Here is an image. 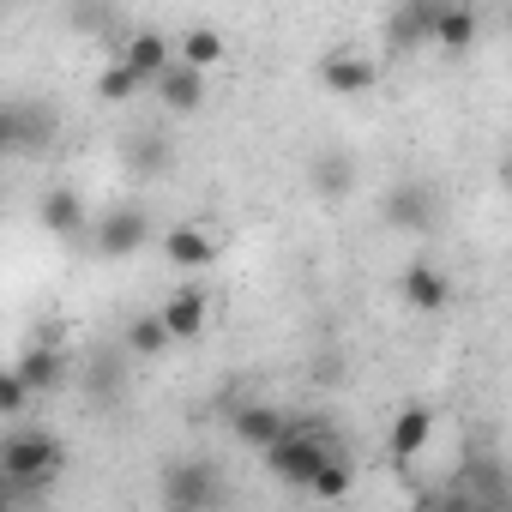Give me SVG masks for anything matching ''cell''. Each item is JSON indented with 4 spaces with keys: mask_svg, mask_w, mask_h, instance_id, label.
Here are the masks:
<instances>
[{
    "mask_svg": "<svg viewBox=\"0 0 512 512\" xmlns=\"http://www.w3.org/2000/svg\"><path fill=\"white\" fill-rule=\"evenodd\" d=\"M151 85H157L163 109H175V115H193V109L205 103V73H193V67H181V61H169Z\"/></svg>",
    "mask_w": 512,
    "mask_h": 512,
    "instance_id": "18",
    "label": "cell"
},
{
    "mask_svg": "<svg viewBox=\"0 0 512 512\" xmlns=\"http://www.w3.org/2000/svg\"><path fill=\"white\" fill-rule=\"evenodd\" d=\"M320 85H326L332 97H368V91L380 85V61L362 55V49H332V55L320 61Z\"/></svg>",
    "mask_w": 512,
    "mask_h": 512,
    "instance_id": "6",
    "label": "cell"
},
{
    "mask_svg": "<svg viewBox=\"0 0 512 512\" xmlns=\"http://www.w3.org/2000/svg\"><path fill=\"white\" fill-rule=\"evenodd\" d=\"M434 13H440V0H404V7L386 19V43L392 49H422L434 37Z\"/></svg>",
    "mask_w": 512,
    "mask_h": 512,
    "instance_id": "14",
    "label": "cell"
},
{
    "mask_svg": "<svg viewBox=\"0 0 512 512\" xmlns=\"http://www.w3.org/2000/svg\"><path fill=\"white\" fill-rule=\"evenodd\" d=\"M79 380H85V398H91V404H115V398L127 392V356H121V344H115V350H97Z\"/></svg>",
    "mask_w": 512,
    "mask_h": 512,
    "instance_id": "16",
    "label": "cell"
},
{
    "mask_svg": "<svg viewBox=\"0 0 512 512\" xmlns=\"http://www.w3.org/2000/svg\"><path fill=\"white\" fill-rule=\"evenodd\" d=\"M308 181H314V193L320 199H350L356 193V181H362V169H356V157L344 151V145H320V157L308 163Z\"/></svg>",
    "mask_w": 512,
    "mask_h": 512,
    "instance_id": "9",
    "label": "cell"
},
{
    "mask_svg": "<svg viewBox=\"0 0 512 512\" xmlns=\"http://www.w3.org/2000/svg\"><path fill=\"white\" fill-rule=\"evenodd\" d=\"M205 290L199 284H187V290H175L163 308H157V320H163V332H169V344H193L199 332H205Z\"/></svg>",
    "mask_w": 512,
    "mask_h": 512,
    "instance_id": "12",
    "label": "cell"
},
{
    "mask_svg": "<svg viewBox=\"0 0 512 512\" xmlns=\"http://www.w3.org/2000/svg\"><path fill=\"white\" fill-rule=\"evenodd\" d=\"M139 91H145V79H139L133 67H121V61H109L103 79H97V97H103V103H127V97H139Z\"/></svg>",
    "mask_w": 512,
    "mask_h": 512,
    "instance_id": "23",
    "label": "cell"
},
{
    "mask_svg": "<svg viewBox=\"0 0 512 512\" xmlns=\"http://www.w3.org/2000/svg\"><path fill=\"white\" fill-rule=\"evenodd\" d=\"M85 235H91V247L103 253V260H127V253H139L151 241V217H145V205H115Z\"/></svg>",
    "mask_w": 512,
    "mask_h": 512,
    "instance_id": "5",
    "label": "cell"
},
{
    "mask_svg": "<svg viewBox=\"0 0 512 512\" xmlns=\"http://www.w3.org/2000/svg\"><path fill=\"white\" fill-rule=\"evenodd\" d=\"M13 374H19V386L31 392V398H55V392H67L73 386V356L61 350V338H31L25 350H19V362H13Z\"/></svg>",
    "mask_w": 512,
    "mask_h": 512,
    "instance_id": "3",
    "label": "cell"
},
{
    "mask_svg": "<svg viewBox=\"0 0 512 512\" xmlns=\"http://www.w3.org/2000/svg\"><path fill=\"white\" fill-rule=\"evenodd\" d=\"M434 440V410L428 404H404L398 416H392V434H386V452H392V464H416V452Z\"/></svg>",
    "mask_w": 512,
    "mask_h": 512,
    "instance_id": "10",
    "label": "cell"
},
{
    "mask_svg": "<svg viewBox=\"0 0 512 512\" xmlns=\"http://www.w3.org/2000/svg\"><path fill=\"white\" fill-rule=\"evenodd\" d=\"M229 476L217 458H175L163 470V512H223Z\"/></svg>",
    "mask_w": 512,
    "mask_h": 512,
    "instance_id": "1",
    "label": "cell"
},
{
    "mask_svg": "<svg viewBox=\"0 0 512 512\" xmlns=\"http://www.w3.org/2000/svg\"><path fill=\"white\" fill-rule=\"evenodd\" d=\"M169 163H175V145H169L163 133H139V139L127 145V169H133V175H145V181H151V175H163Z\"/></svg>",
    "mask_w": 512,
    "mask_h": 512,
    "instance_id": "21",
    "label": "cell"
},
{
    "mask_svg": "<svg viewBox=\"0 0 512 512\" xmlns=\"http://www.w3.org/2000/svg\"><path fill=\"white\" fill-rule=\"evenodd\" d=\"M25 410H31V392L19 386L13 368H0V422H13V416H25Z\"/></svg>",
    "mask_w": 512,
    "mask_h": 512,
    "instance_id": "24",
    "label": "cell"
},
{
    "mask_svg": "<svg viewBox=\"0 0 512 512\" xmlns=\"http://www.w3.org/2000/svg\"><path fill=\"white\" fill-rule=\"evenodd\" d=\"M115 61H121V67H133V73H139V79L151 85V79H157V73H163L169 61H175V37L151 31V25H133V31H127V37L115 43Z\"/></svg>",
    "mask_w": 512,
    "mask_h": 512,
    "instance_id": "7",
    "label": "cell"
},
{
    "mask_svg": "<svg viewBox=\"0 0 512 512\" xmlns=\"http://www.w3.org/2000/svg\"><path fill=\"white\" fill-rule=\"evenodd\" d=\"M380 211H386V223L404 229V235H434V229H440V193H434L428 181H398V187H386Z\"/></svg>",
    "mask_w": 512,
    "mask_h": 512,
    "instance_id": "4",
    "label": "cell"
},
{
    "mask_svg": "<svg viewBox=\"0 0 512 512\" xmlns=\"http://www.w3.org/2000/svg\"><path fill=\"white\" fill-rule=\"evenodd\" d=\"M332 452H344V446H326V440L302 434V428H296V416H290V434H284V440H272L260 458H266V470H272L278 482H290V488H308Z\"/></svg>",
    "mask_w": 512,
    "mask_h": 512,
    "instance_id": "2",
    "label": "cell"
},
{
    "mask_svg": "<svg viewBox=\"0 0 512 512\" xmlns=\"http://www.w3.org/2000/svg\"><path fill=\"white\" fill-rule=\"evenodd\" d=\"M476 37H482V13L476 7H440L434 13V49H446V55H464V49H476Z\"/></svg>",
    "mask_w": 512,
    "mask_h": 512,
    "instance_id": "17",
    "label": "cell"
},
{
    "mask_svg": "<svg viewBox=\"0 0 512 512\" xmlns=\"http://www.w3.org/2000/svg\"><path fill=\"white\" fill-rule=\"evenodd\" d=\"M229 434L241 446H253V452H266L272 440L290 434V410H278V404H229Z\"/></svg>",
    "mask_w": 512,
    "mask_h": 512,
    "instance_id": "8",
    "label": "cell"
},
{
    "mask_svg": "<svg viewBox=\"0 0 512 512\" xmlns=\"http://www.w3.org/2000/svg\"><path fill=\"white\" fill-rule=\"evenodd\" d=\"M175 61H181V67H193V73H211V67L223 61V37H217L211 25H193V31H181V37H175Z\"/></svg>",
    "mask_w": 512,
    "mask_h": 512,
    "instance_id": "20",
    "label": "cell"
},
{
    "mask_svg": "<svg viewBox=\"0 0 512 512\" xmlns=\"http://www.w3.org/2000/svg\"><path fill=\"white\" fill-rule=\"evenodd\" d=\"M404 302H410L416 314H440V308L452 302V278H446L440 266L416 260V266H404Z\"/></svg>",
    "mask_w": 512,
    "mask_h": 512,
    "instance_id": "15",
    "label": "cell"
},
{
    "mask_svg": "<svg viewBox=\"0 0 512 512\" xmlns=\"http://www.w3.org/2000/svg\"><path fill=\"white\" fill-rule=\"evenodd\" d=\"M37 217H43V229L61 235V241H79V235L91 229V217H85V193H79V187H49L43 205H37Z\"/></svg>",
    "mask_w": 512,
    "mask_h": 512,
    "instance_id": "11",
    "label": "cell"
},
{
    "mask_svg": "<svg viewBox=\"0 0 512 512\" xmlns=\"http://www.w3.org/2000/svg\"><path fill=\"white\" fill-rule=\"evenodd\" d=\"M25 151V103H0V157Z\"/></svg>",
    "mask_w": 512,
    "mask_h": 512,
    "instance_id": "25",
    "label": "cell"
},
{
    "mask_svg": "<svg viewBox=\"0 0 512 512\" xmlns=\"http://www.w3.org/2000/svg\"><path fill=\"white\" fill-rule=\"evenodd\" d=\"M163 350H169L163 320H157V314H133L127 332H121V356H127V362H151V356H163Z\"/></svg>",
    "mask_w": 512,
    "mask_h": 512,
    "instance_id": "19",
    "label": "cell"
},
{
    "mask_svg": "<svg viewBox=\"0 0 512 512\" xmlns=\"http://www.w3.org/2000/svg\"><path fill=\"white\" fill-rule=\"evenodd\" d=\"M350 488H356V464H350L344 452H332V458L320 464V476H314L302 494H314V500H344Z\"/></svg>",
    "mask_w": 512,
    "mask_h": 512,
    "instance_id": "22",
    "label": "cell"
},
{
    "mask_svg": "<svg viewBox=\"0 0 512 512\" xmlns=\"http://www.w3.org/2000/svg\"><path fill=\"white\" fill-rule=\"evenodd\" d=\"M163 253H169V266H181V272H205L217 260V235L199 229V223H175L163 235Z\"/></svg>",
    "mask_w": 512,
    "mask_h": 512,
    "instance_id": "13",
    "label": "cell"
}]
</instances>
